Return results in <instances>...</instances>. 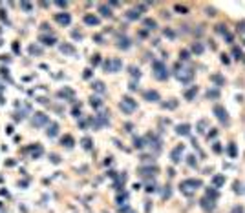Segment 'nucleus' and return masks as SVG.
Segmentation results:
<instances>
[{
	"label": "nucleus",
	"instance_id": "20e7f679",
	"mask_svg": "<svg viewBox=\"0 0 245 213\" xmlns=\"http://www.w3.org/2000/svg\"><path fill=\"white\" fill-rule=\"evenodd\" d=\"M214 113L218 115V119H220L221 122H229V117H227V111L223 109L221 106H214Z\"/></svg>",
	"mask_w": 245,
	"mask_h": 213
},
{
	"label": "nucleus",
	"instance_id": "e433bc0d",
	"mask_svg": "<svg viewBox=\"0 0 245 213\" xmlns=\"http://www.w3.org/2000/svg\"><path fill=\"white\" fill-rule=\"evenodd\" d=\"M20 6H22L26 11H29V9H31V6H29V4H26V2H24V4H20Z\"/></svg>",
	"mask_w": 245,
	"mask_h": 213
},
{
	"label": "nucleus",
	"instance_id": "412c9836",
	"mask_svg": "<svg viewBox=\"0 0 245 213\" xmlns=\"http://www.w3.org/2000/svg\"><path fill=\"white\" fill-rule=\"evenodd\" d=\"M40 40H42L44 44H50V46H51V44H55V38H53V37H51V38H50V37H42Z\"/></svg>",
	"mask_w": 245,
	"mask_h": 213
},
{
	"label": "nucleus",
	"instance_id": "393cba45",
	"mask_svg": "<svg viewBox=\"0 0 245 213\" xmlns=\"http://www.w3.org/2000/svg\"><path fill=\"white\" fill-rule=\"evenodd\" d=\"M134 146L135 148H143L145 144H143V139H134Z\"/></svg>",
	"mask_w": 245,
	"mask_h": 213
},
{
	"label": "nucleus",
	"instance_id": "f8f14e48",
	"mask_svg": "<svg viewBox=\"0 0 245 213\" xmlns=\"http://www.w3.org/2000/svg\"><path fill=\"white\" fill-rule=\"evenodd\" d=\"M84 22H86L88 26H97V24H99V18L93 17V15H86V17H84Z\"/></svg>",
	"mask_w": 245,
	"mask_h": 213
},
{
	"label": "nucleus",
	"instance_id": "bb28decb",
	"mask_svg": "<svg viewBox=\"0 0 245 213\" xmlns=\"http://www.w3.org/2000/svg\"><path fill=\"white\" fill-rule=\"evenodd\" d=\"M212 80H214V82H218V84H223V82H225V80H223V78L220 77V75H212Z\"/></svg>",
	"mask_w": 245,
	"mask_h": 213
},
{
	"label": "nucleus",
	"instance_id": "0eeeda50",
	"mask_svg": "<svg viewBox=\"0 0 245 213\" xmlns=\"http://www.w3.org/2000/svg\"><path fill=\"white\" fill-rule=\"evenodd\" d=\"M200 206H201V208L205 210V211H212L216 204H214V201H209V198L205 197V198H203V201H201V204H200Z\"/></svg>",
	"mask_w": 245,
	"mask_h": 213
},
{
	"label": "nucleus",
	"instance_id": "1a4fd4ad",
	"mask_svg": "<svg viewBox=\"0 0 245 213\" xmlns=\"http://www.w3.org/2000/svg\"><path fill=\"white\" fill-rule=\"evenodd\" d=\"M183 153V146H178V148H174V151H172V162L174 164H178L181 159H179V155Z\"/></svg>",
	"mask_w": 245,
	"mask_h": 213
},
{
	"label": "nucleus",
	"instance_id": "473e14b6",
	"mask_svg": "<svg viewBox=\"0 0 245 213\" xmlns=\"http://www.w3.org/2000/svg\"><path fill=\"white\" fill-rule=\"evenodd\" d=\"M230 213H243V208H242V206H234Z\"/></svg>",
	"mask_w": 245,
	"mask_h": 213
},
{
	"label": "nucleus",
	"instance_id": "cd10ccee",
	"mask_svg": "<svg viewBox=\"0 0 245 213\" xmlns=\"http://www.w3.org/2000/svg\"><path fill=\"white\" fill-rule=\"evenodd\" d=\"M92 106L93 108H99V106H103V102H101L99 99H92Z\"/></svg>",
	"mask_w": 245,
	"mask_h": 213
},
{
	"label": "nucleus",
	"instance_id": "4c0bfd02",
	"mask_svg": "<svg viewBox=\"0 0 245 213\" xmlns=\"http://www.w3.org/2000/svg\"><path fill=\"white\" fill-rule=\"evenodd\" d=\"M51 160L55 162V164H59V157H57V155H51Z\"/></svg>",
	"mask_w": 245,
	"mask_h": 213
},
{
	"label": "nucleus",
	"instance_id": "a878e982",
	"mask_svg": "<svg viewBox=\"0 0 245 213\" xmlns=\"http://www.w3.org/2000/svg\"><path fill=\"white\" fill-rule=\"evenodd\" d=\"M125 201H126V193H123V195L117 197V204H126Z\"/></svg>",
	"mask_w": 245,
	"mask_h": 213
},
{
	"label": "nucleus",
	"instance_id": "aec40b11",
	"mask_svg": "<svg viewBox=\"0 0 245 213\" xmlns=\"http://www.w3.org/2000/svg\"><path fill=\"white\" fill-rule=\"evenodd\" d=\"M196 91H198V87H196V86H194L192 89H190V91H187V93H185V97H187V99H192V97H194V95H196Z\"/></svg>",
	"mask_w": 245,
	"mask_h": 213
},
{
	"label": "nucleus",
	"instance_id": "a211bd4d",
	"mask_svg": "<svg viewBox=\"0 0 245 213\" xmlns=\"http://www.w3.org/2000/svg\"><path fill=\"white\" fill-rule=\"evenodd\" d=\"M93 87H95V91H99V93H104L106 91L103 82H93Z\"/></svg>",
	"mask_w": 245,
	"mask_h": 213
},
{
	"label": "nucleus",
	"instance_id": "5701e85b",
	"mask_svg": "<svg viewBox=\"0 0 245 213\" xmlns=\"http://www.w3.org/2000/svg\"><path fill=\"white\" fill-rule=\"evenodd\" d=\"M119 47H125V49H126V47L128 46H130V44H128V38H123V40H119V44H117Z\"/></svg>",
	"mask_w": 245,
	"mask_h": 213
},
{
	"label": "nucleus",
	"instance_id": "f3484780",
	"mask_svg": "<svg viewBox=\"0 0 245 213\" xmlns=\"http://www.w3.org/2000/svg\"><path fill=\"white\" fill-rule=\"evenodd\" d=\"M145 26H146V29H155V27H158L155 20H152V18H146L145 20Z\"/></svg>",
	"mask_w": 245,
	"mask_h": 213
},
{
	"label": "nucleus",
	"instance_id": "b1692460",
	"mask_svg": "<svg viewBox=\"0 0 245 213\" xmlns=\"http://www.w3.org/2000/svg\"><path fill=\"white\" fill-rule=\"evenodd\" d=\"M192 51H196V53L200 55V53L203 51V46H201V44H194V46H192Z\"/></svg>",
	"mask_w": 245,
	"mask_h": 213
},
{
	"label": "nucleus",
	"instance_id": "f704fd0d",
	"mask_svg": "<svg viewBox=\"0 0 245 213\" xmlns=\"http://www.w3.org/2000/svg\"><path fill=\"white\" fill-rule=\"evenodd\" d=\"M92 64L95 66V64H99V55H95V57L92 58Z\"/></svg>",
	"mask_w": 245,
	"mask_h": 213
},
{
	"label": "nucleus",
	"instance_id": "7ed1b4c3",
	"mask_svg": "<svg viewBox=\"0 0 245 213\" xmlns=\"http://www.w3.org/2000/svg\"><path fill=\"white\" fill-rule=\"evenodd\" d=\"M200 186H201V182H200V180H194V178H188V180H183V182H181V189H183V191H185L187 188H190V189L194 191L196 188H200Z\"/></svg>",
	"mask_w": 245,
	"mask_h": 213
},
{
	"label": "nucleus",
	"instance_id": "39448f33",
	"mask_svg": "<svg viewBox=\"0 0 245 213\" xmlns=\"http://www.w3.org/2000/svg\"><path fill=\"white\" fill-rule=\"evenodd\" d=\"M48 122V117L44 113H35V117H33V124L35 126H42Z\"/></svg>",
	"mask_w": 245,
	"mask_h": 213
},
{
	"label": "nucleus",
	"instance_id": "f257e3e1",
	"mask_svg": "<svg viewBox=\"0 0 245 213\" xmlns=\"http://www.w3.org/2000/svg\"><path fill=\"white\" fill-rule=\"evenodd\" d=\"M154 77L158 78V80H165L168 77V69H167V66L159 62V60H155L154 62Z\"/></svg>",
	"mask_w": 245,
	"mask_h": 213
},
{
	"label": "nucleus",
	"instance_id": "f03ea898",
	"mask_svg": "<svg viewBox=\"0 0 245 213\" xmlns=\"http://www.w3.org/2000/svg\"><path fill=\"white\" fill-rule=\"evenodd\" d=\"M135 108H137V104H135L134 99H130V97H125V99H123V102H121V109H123V111L132 113Z\"/></svg>",
	"mask_w": 245,
	"mask_h": 213
},
{
	"label": "nucleus",
	"instance_id": "2f4dec72",
	"mask_svg": "<svg viewBox=\"0 0 245 213\" xmlns=\"http://www.w3.org/2000/svg\"><path fill=\"white\" fill-rule=\"evenodd\" d=\"M229 153H230V157L236 155V146H234V144H230V146H229Z\"/></svg>",
	"mask_w": 245,
	"mask_h": 213
},
{
	"label": "nucleus",
	"instance_id": "423d86ee",
	"mask_svg": "<svg viewBox=\"0 0 245 213\" xmlns=\"http://www.w3.org/2000/svg\"><path fill=\"white\" fill-rule=\"evenodd\" d=\"M192 75H194V73L190 71V69H181V71L178 73V78L183 80V82H188L190 78H192Z\"/></svg>",
	"mask_w": 245,
	"mask_h": 213
},
{
	"label": "nucleus",
	"instance_id": "7c9ffc66",
	"mask_svg": "<svg viewBox=\"0 0 245 213\" xmlns=\"http://www.w3.org/2000/svg\"><path fill=\"white\" fill-rule=\"evenodd\" d=\"M83 146H84L86 149H90V148H92V142H90V139H83Z\"/></svg>",
	"mask_w": 245,
	"mask_h": 213
},
{
	"label": "nucleus",
	"instance_id": "72a5a7b5",
	"mask_svg": "<svg viewBox=\"0 0 245 213\" xmlns=\"http://www.w3.org/2000/svg\"><path fill=\"white\" fill-rule=\"evenodd\" d=\"M179 57H181L183 60H188V51H181V53H179Z\"/></svg>",
	"mask_w": 245,
	"mask_h": 213
},
{
	"label": "nucleus",
	"instance_id": "c756f323",
	"mask_svg": "<svg viewBox=\"0 0 245 213\" xmlns=\"http://www.w3.org/2000/svg\"><path fill=\"white\" fill-rule=\"evenodd\" d=\"M232 55H234V58H242V51L238 49V47H234V49H232Z\"/></svg>",
	"mask_w": 245,
	"mask_h": 213
},
{
	"label": "nucleus",
	"instance_id": "2eb2a0df",
	"mask_svg": "<svg viewBox=\"0 0 245 213\" xmlns=\"http://www.w3.org/2000/svg\"><path fill=\"white\" fill-rule=\"evenodd\" d=\"M154 171H158V169H155V168H141L139 173H141L143 177H146V175H150V173L154 175Z\"/></svg>",
	"mask_w": 245,
	"mask_h": 213
},
{
	"label": "nucleus",
	"instance_id": "c85d7f7f",
	"mask_svg": "<svg viewBox=\"0 0 245 213\" xmlns=\"http://www.w3.org/2000/svg\"><path fill=\"white\" fill-rule=\"evenodd\" d=\"M60 49H62V53H73V47L71 46H62Z\"/></svg>",
	"mask_w": 245,
	"mask_h": 213
},
{
	"label": "nucleus",
	"instance_id": "6ab92c4d",
	"mask_svg": "<svg viewBox=\"0 0 245 213\" xmlns=\"http://www.w3.org/2000/svg\"><path fill=\"white\" fill-rule=\"evenodd\" d=\"M64 142H66V146H68V148H71V146H73V140H71V137H70V135H66L64 139H62V144H64Z\"/></svg>",
	"mask_w": 245,
	"mask_h": 213
},
{
	"label": "nucleus",
	"instance_id": "ddd939ff",
	"mask_svg": "<svg viewBox=\"0 0 245 213\" xmlns=\"http://www.w3.org/2000/svg\"><path fill=\"white\" fill-rule=\"evenodd\" d=\"M223 182H225V177H223V175H216V177H212V184H214L216 188H220Z\"/></svg>",
	"mask_w": 245,
	"mask_h": 213
},
{
	"label": "nucleus",
	"instance_id": "9d476101",
	"mask_svg": "<svg viewBox=\"0 0 245 213\" xmlns=\"http://www.w3.org/2000/svg\"><path fill=\"white\" fill-rule=\"evenodd\" d=\"M57 133H59V126L55 124V122H51V124L48 126V129H46V135L48 137H55Z\"/></svg>",
	"mask_w": 245,
	"mask_h": 213
},
{
	"label": "nucleus",
	"instance_id": "9b49d317",
	"mask_svg": "<svg viewBox=\"0 0 245 213\" xmlns=\"http://www.w3.org/2000/svg\"><path fill=\"white\" fill-rule=\"evenodd\" d=\"M55 20H57L59 24L68 26V24H70V15H68V13H64V15H57V17H55Z\"/></svg>",
	"mask_w": 245,
	"mask_h": 213
},
{
	"label": "nucleus",
	"instance_id": "dca6fc26",
	"mask_svg": "<svg viewBox=\"0 0 245 213\" xmlns=\"http://www.w3.org/2000/svg\"><path fill=\"white\" fill-rule=\"evenodd\" d=\"M99 13H101L103 17H112V11L108 9L106 6H99Z\"/></svg>",
	"mask_w": 245,
	"mask_h": 213
},
{
	"label": "nucleus",
	"instance_id": "4be33fe9",
	"mask_svg": "<svg viewBox=\"0 0 245 213\" xmlns=\"http://www.w3.org/2000/svg\"><path fill=\"white\" fill-rule=\"evenodd\" d=\"M128 18H139V9H137V11H135V9L128 11Z\"/></svg>",
	"mask_w": 245,
	"mask_h": 213
},
{
	"label": "nucleus",
	"instance_id": "6e6552de",
	"mask_svg": "<svg viewBox=\"0 0 245 213\" xmlns=\"http://www.w3.org/2000/svg\"><path fill=\"white\" fill-rule=\"evenodd\" d=\"M145 99L148 102H158L159 100V93L158 91H145Z\"/></svg>",
	"mask_w": 245,
	"mask_h": 213
},
{
	"label": "nucleus",
	"instance_id": "c9c22d12",
	"mask_svg": "<svg viewBox=\"0 0 245 213\" xmlns=\"http://www.w3.org/2000/svg\"><path fill=\"white\" fill-rule=\"evenodd\" d=\"M207 95H209V97H212V99H216L218 97V91H209Z\"/></svg>",
	"mask_w": 245,
	"mask_h": 213
},
{
	"label": "nucleus",
	"instance_id": "4468645a",
	"mask_svg": "<svg viewBox=\"0 0 245 213\" xmlns=\"http://www.w3.org/2000/svg\"><path fill=\"white\" fill-rule=\"evenodd\" d=\"M176 131H178V135H188V133H190V126H188V124L178 126V129H176Z\"/></svg>",
	"mask_w": 245,
	"mask_h": 213
}]
</instances>
